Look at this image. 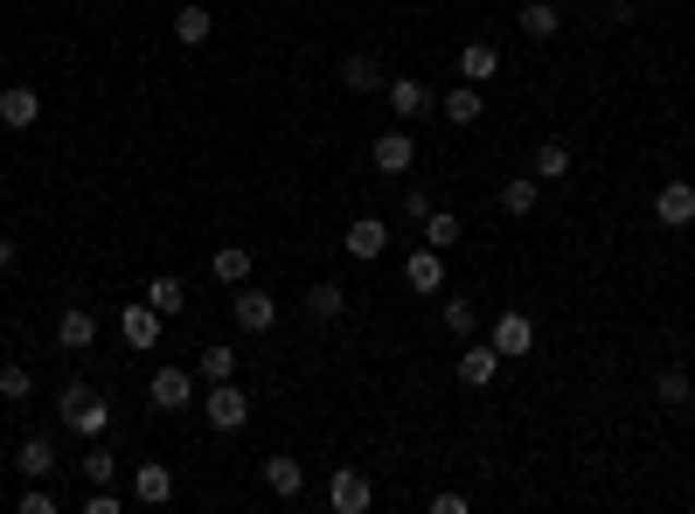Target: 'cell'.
<instances>
[{
  "label": "cell",
  "mask_w": 695,
  "mask_h": 514,
  "mask_svg": "<svg viewBox=\"0 0 695 514\" xmlns=\"http://www.w3.org/2000/svg\"><path fill=\"white\" fill-rule=\"evenodd\" d=\"M133 501H146V507L175 501V466H140L133 473Z\"/></svg>",
  "instance_id": "ac0fdd59"
},
{
  "label": "cell",
  "mask_w": 695,
  "mask_h": 514,
  "mask_svg": "<svg viewBox=\"0 0 695 514\" xmlns=\"http://www.w3.org/2000/svg\"><path fill=\"white\" fill-rule=\"evenodd\" d=\"M175 35H181L188 49H195V43H209V35H216V14H209V8H195V0H188V8L175 14Z\"/></svg>",
  "instance_id": "cb8c5ba5"
},
{
  "label": "cell",
  "mask_w": 695,
  "mask_h": 514,
  "mask_svg": "<svg viewBox=\"0 0 695 514\" xmlns=\"http://www.w3.org/2000/svg\"><path fill=\"white\" fill-rule=\"evenodd\" d=\"M8 264H14V237L0 230V272H8Z\"/></svg>",
  "instance_id": "f35d334b"
},
{
  "label": "cell",
  "mask_w": 695,
  "mask_h": 514,
  "mask_svg": "<svg viewBox=\"0 0 695 514\" xmlns=\"http://www.w3.org/2000/svg\"><path fill=\"white\" fill-rule=\"evenodd\" d=\"M56 466H63V459H56V438H49V431L22 438V452H14V473H22V480H49Z\"/></svg>",
  "instance_id": "30bf717a"
},
{
  "label": "cell",
  "mask_w": 695,
  "mask_h": 514,
  "mask_svg": "<svg viewBox=\"0 0 695 514\" xmlns=\"http://www.w3.org/2000/svg\"><path fill=\"white\" fill-rule=\"evenodd\" d=\"M445 327H453L459 340H474V334H480V313H474V299H445Z\"/></svg>",
  "instance_id": "836d02e7"
},
{
  "label": "cell",
  "mask_w": 695,
  "mask_h": 514,
  "mask_svg": "<svg viewBox=\"0 0 695 514\" xmlns=\"http://www.w3.org/2000/svg\"><path fill=\"white\" fill-rule=\"evenodd\" d=\"M327 501L341 507V514H369V501H375L369 473H362V466H341V473H334V480H327Z\"/></svg>",
  "instance_id": "5b68a950"
},
{
  "label": "cell",
  "mask_w": 695,
  "mask_h": 514,
  "mask_svg": "<svg viewBox=\"0 0 695 514\" xmlns=\"http://www.w3.org/2000/svg\"><path fill=\"white\" fill-rule=\"evenodd\" d=\"M209 272L237 292V285H251V251H243V243H223V251L209 258Z\"/></svg>",
  "instance_id": "44dd1931"
},
{
  "label": "cell",
  "mask_w": 695,
  "mask_h": 514,
  "mask_svg": "<svg viewBox=\"0 0 695 514\" xmlns=\"http://www.w3.org/2000/svg\"><path fill=\"white\" fill-rule=\"evenodd\" d=\"M431 507H439V514H466V493L445 487V493H431Z\"/></svg>",
  "instance_id": "74e56055"
},
{
  "label": "cell",
  "mask_w": 695,
  "mask_h": 514,
  "mask_svg": "<svg viewBox=\"0 0 695 514\" xmlns=\"http://www.w3.org/2000/svg\"><path fill=\"white\" fill-rule=\"evenodd\" d=\"M654 216H661L668 230H688V223H695V188H688V181L654 188Z\"/></svg>",
  "instance_id": "9c48e42d"
},
{
  "label": "cell",
  "mask_w": 695,
  "mask_h": 514,
  "mask_svg": "<svg viewBox=\"0 0 695 514\" xmlns=\"http://www.w3.org/2000/svg\"><path fill=\"white\" fill-rule=\"evenodd\" d=\"M56 410H63V425L77 431V438H105V425H111V404L91 383H63V396H56Z\"/></svg>",
  "instance_id": "6da1fadb"
},
{
  "label": "cell",
  "mask_w": 695,
  "mask_h": 514,
  "mask_svg": "<svg viewBox=\"0 0 695 514\" xmlns=\"http://www.w3.org/2000/svg\"><path fill=\"white\" fill-rule=\"evenodd\" d=\"M202 417H209V431H243V425H251V396H243L237 383H209Z\"/></svg>",
  "instance_id": "7a4b0ae2"
},
{
  "label": "cell",
  "mask_w": 695,
  "mask_h": 514,
  "mask_svg": "<svg viewBox=\"0 0 695 514\" xmlns=\"http://www.w3.org/2000/svg\"><path fill=\"white\" fill-rule=\"evenodd\" d=\"M22 514H56V493L49 487H28L22 493Z\"/></svg>",
  "instance_id": "d590c367"
},
{
  "label": "cell",
  "mask_w": 695,
  "mask_h": 514,
  "mask_svg": "<svg viewBox=\"0 0 695 514\" xmlns=\"http://www.w3.org/2000/svg\"><path fill=\"white\" fill-rule=\"evenodd\" d=\"M146 396H154V410H188V404H195V375L167 361V369H154V383H146Z\"/></svg>",
  "instance_id": "277c9868"
},
{
  "label": "cell",
  "mask_w": 695,
  "mask_h": 514,
  "mask_svg": "<svg viewBox=\"0 0 695 514\" xmlns=\"http://www.w3.org/2000/svg\"><path fill=\"white\" fill-rule=\"evenodd\" d=\"M439 111H445L453 125H474V119H480V84H453V91L439 98Z\"/></svg>",
  "instance_id": "603a6c76"
},
{
  "label": "cell",
  "mask_w": 695,
  "mask_h": 514,
  "mask_svg": "<svg viewBox=\"0 0 695 514\" xmlns=\"http://www.w3.org/2000/svg\"><path fill=\"white\" fill-rule=\"evenodd\" d=\"M307 313H313V320H341V313H348V292H341V285H327V278H321V285L307 292Z\"/></svg>",
  "instance_id": "484cf974"
},
{
  "label": "cell",
  "mask_w": 695,
  "mask_h": 514,
  "mask_svg": "<svg viewBox=\"0 0 695 514\" xmlns=\"http://www.w3.org/2000/svg\"><path fill=\"white\" fill-rule=\"evenodd\" d=\"M341 84L348 91H383L390 77H383V63H375L369 49H355V56H341Z\"/></svg>",
  "instance_id": "d6986e66"
},
{
  "label": "cell",
  "mask_w": 695,
  "mask_h": 514,
  "mask_svg": "<svg viewBox=\"0 0 695 514\" xmlns=\"http://www.w3.org/2000/svg\"><path fill=\"white\" fill-rule=\"evenodd\" d=\"M369 160H375V175H410V160H418V140H410V132H383V140L369 146Z\"/></svg>",
  "instance_id": "8fae6325"
},
{
  "label": "cell",
  "mask_w": 695,
  "mask_h": 514,
  "mask_svg": "<svg viewBox=\"0 0 695 514\" xmlns=\"http://www.w3.org/2000/svg\"><path fill=\"white\" fill-rule=\"evenodd\" d=\"M202 383H237V348H202Z\"/></svg>",
  "instance_id": "4316f807"
},
{
  "label": "cell",
  "mask_w": 695,
  "mask_h": 514,
  "mask_svg": "<svg viewBox=\"0 0 695 514\" xmlns=\"http://www.w3.org/2000/svg\"><path fill=\"white\" fill-rule=\"evenodd\" d=\"M56 340H63L70 355H84L91 340H98V313H91V307H63V320H56Z\"/></svg>",
  "instance_id": "2e32d148"
},
{
  "label": "cell",
  "mask_w": 695,
  "mask_h": 514,
  "mask_svg": "<svg viewBox=\"0 0 695 514\" xmlns=\"http://www.w3.org/2000/svg\"><path fill=\"white\" fill-rule=\"evenodd\" d=\"M383 251H390V223H383V216H355V223H348V258L375 264Z\"/></svg>",
  "instance_id": "7c38bea8"
},
{
  "label": "cell",
  "mask_w": 695,
  "mask_h": 514,
  "mask_svg": "<svg viewBox=\"0 0 695 514\" xmlns=\"http://www.w3.org/2000/svg\"><path fill=\"white\" fill-rule=\"evenodd\" d=\"M494 348H501V361H508V355H529V348H536V320H529V313H501V320H494Z\"/></svg>",
  "instance_id": "9a60e30c"
},
{
  "label": "cell",
  "mask_w": 695,
  "mask_h": 514,
  "mask_svg": "<svg viewBox=\"0 0 695 514\" xmlns=\"http://www.w3.org/2000/svg\"><path fill=\"white\" fill-rule=\"evenodd\" d=\"M0 396H8V404H28V396H35V375L22 369V361H8V369H0Z\"/></svg>",
  "instance_id": "d6a6232c"
},
{
  "label": "cell",
  "mask_w": 695,
  "mask_h": 514,
  "mask_svg": "<svg viewBox=\"0 0 695 514\" xmlns=\"http://www.w3.org/2000/svg\"><path fill=\"white\" fill-rule=\"evenodd\" d=\"M230 307H237V327L243 334H272V320H278V299L265 292V285H237Z\"/></svg>",
  "instance_id": "3957f363"
},
{
  "label": "cell",
  "mask_w": 695,
  "mask_h": 514,
  "mask_svg": "<svg viewBox=\"0 0 695 514\" xmlns=\"http://www.w3.org/2000/svg\"><path fill=\"white\" fill-rule=\"evenodd\" d=\"M125 501H119V493H111V487H91L84 493V514H119Z\"/></svg>",
  "instance_id": "e575fe53"
},
{
  "label": "cell",
  "mask_w": 695,
  "mask_h": 514,
  "mask_svg": "<svg viewBox=\"0 0 695 514\" xmlns=\"http://www.w3.org/2000/svg\"><path fill=\"white\" fill-rule=\"evenodd\" d=\"M265 487L278 493V501H299V493H307V466H299L292 452H272V459H265Z\"/></svg>",
  "instance_id": "4fadbf2b"
},
{
  "label": "cell",
  "mask_w": 695,
  "mask_h": 514,
  "mask_svg": "<svg viewBox=\"0 0 695 514\" xmlns=\"http://www.w3.org/2000/svg\"><path fill=\"white\" fill-rule=\"evenodd\" d=\"M654 390H661L668 410H688V404H695V383H688L682 369H661V383H654Z\"/></svg>",
  "instance_id": "f546056e"
},
{
  "label": "cell",
  "mask_w": 695,
  "mask_h": 514,
  "mask_svg": "<svg viewBox=\"0 0 695 514\" xmlns=\"http://www.w3.org/2000/svg\"><path fill=\"white\" fill-rule=\"evenodd\" d=\"M536 195H542V188H536L529 175H515L508 188H501V208H508V216H529V208H536Z\"/></svg>",
  "instance_id": "1f68e13d"
},
{
  "label": "cell",
  "mask_w": 695,
  "mask_h": 514,
  "mask_svg": "<svg viewBox=\"0 0 695 514\" xmlns=\"http://www.w3.org/2000/svg\"><path fill=\"white\" fill-rule=\"evenodd\" d=\"M383 91H390V111H397V119H424V111H439V98H431L424 77H390Z\"/></svg>",
  "instance_id": "8992f818"
},
{
  "label": "cell",
  "mask_w": 695,
  "mask_h": 514,
  "mask_svg": "<svg viewBox=\"0 0 695 514\" xmlns=\"http://www.w3.org/2000/svg\"><path fill=\"white\" fill-rule=\"evenodd\" d=\"M181 299H188V292H181V278H154V285H146V307H154L160 320H175V313H181Z\"/></svg>",
  "instance_id": "83f0119b"
},
{
  "label": "cell",
  "mask_w": 695,
  "mask_h": 514,
  "mask_svg": "<svg viewBox=\"0 0 695 514\" xmlns=\"http://www.w3.org/2000/svg\"><path fill=\"white\" fill-rule=\"evenodd\" d=\"M77 473H84V480H91V487H111V480H119V459H111V452H105V445H91V452H84V459H77Z\"/></svg>",
  "instance_id": "f1b7e54d"
},
{
  "label": "cell",
  "mask_w": 695,
  "mask_h": 514,
  "mask_svg": "<svg viewBox=\"0 0 695 514\" xmlns=\"http://www.w3.org/2000/svg\"><path fill=\"white\" fill-rule=\"evenodd\" d=\"M404 216H410V223L431 216V195H424V188H404Z\"/></svg>",
  "instance_id": "8d00e7d4"
},
{
  "label": "cell",
  "mask_w": 695,
  "mask_h": 514,
  "mask_svg": "<svg viewBox=\"0 0 695 514\" xmlns=\"http://www.w3.org/2000/svg\"><path fill=\"white\" fill-rule=\"evenodd\" d=\"M563 175H571V146H563V140H542V146H536V181H563Z\"/></svg>",
  "instance_id": "d4e9b609"
},
{
  "label": "cell",
  "mask_w": 695,
  "mask_h": 514,
  "mask_svg": "<svg viewBox=\"0 0 695 514\" xmlns=\"http://www.w3.org/2000/svg\"><path fill=\"white\" fill-rule=\"evenodd\" d=\"M119 334H125V348H154V340H160V313L154 307H146V299H125V313H119Z\"/></svg>",
  "instance_id": "52a82bcc"
},
{
  "label": "cell",
  "mask_w": 695,
  "mask_h": 514,
  "mask_svg": "<svg viewBox=\"0 0 695 514\" xmlns=\"http://www.w3.org/2000/svg\"><path fill=\"white\" fill-rule=\"evenodd\" d=\"M515 28L529 35V43H550V35H556L563 22H556V8H550V0H529V8L515 14Z\"/></svg>",
  "instance_id": "7402d4cb"
},
{
  "label": "cell",
  "mask_w": 695,
  "mask_h": 514,
  "mask_svg": "<svg viewBox=\"0 0 695 514\" xmlns=\"http://www.w3.org/2000/svg\"><path fill=\"white\" fill-rule=\"evenodd\" d=\"M404 285H410V292H439V285H445V258L431 251V243H424V251H410L404 258Z\"/></svg>",
  "instance_id": "e0dca14e"
},
{
  "label": "cell",
  "mask_w": 695,
  "mask_h": 514,
  "mask_svg": "<svg viewBox=\"0 0 695 514\" xmlns=\"http://www.w3.org/2000/svg\"><path fill=\"white\" fill-rule=\"evenodd\" d=\"M424 243H431V251L459 243V216H453V208H431V216H424Z\"/></svg>",
  "instance_id": "4dcf8cb0"
},
{
  "label": "cell",
  "mask_w": 695,
  "mask_h": 514,
  "mask_svg": "<svg viewBox=\"0 0 695 514\" xmlns=\"http://www.w3.org/2000/svg\"><path fill=\"white\" fill-rule=\"evenodd\" d=\"M501 375V348L494 340H474V348H459V383L466 390H487Z\"/></svg>",
  "instance_id": "ba28073f"
},
{
  "label": "cell",
  "mask_w": 695,
  "mask_h": 514,
  "mask_svg": "<svg viewBox=\"0 0 695 514\" xmlns=\"http://www.w3.org/2000/svg\"><path fill=\"white\" fill-rule=\"evenodd\" d=\"M494 70H501L494 43H466V49H459V84H487Z\"/></svg>",
  "instance_id": "ffe728a7"
},
{
  "label": "cell",
  "mask_w": 695,
  "mask_h": 514,
  "mask_svg": "<svg viewBox=\"0 0 695 514\" xmlns=\"http://www.w3.org/2000/svg\"><path fill=\"white\" fill-rule=\"evenodd\" d=\"M35 119H43V98H35L28 84H8L0 91V125H14V132H28Z\"/></svg>",
  "instance_id": "5bb4252c"
}]
</instances>
